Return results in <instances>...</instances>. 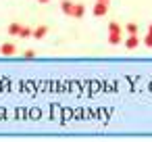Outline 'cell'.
I'll use <instances>...</instances> for the list:
<instances>
[{
	"mask_svg": "<svg viewBox=\"0 0 152 142\" xmlns=\"http://www.w3.org/2000/svg\"><path fill=\"white\" fill-rule=\"evenodd\" d=\"M46 34H48V25H38V27L34 29V38H36V40L46 38Z\"/></svg>",
	"mask_w": 152,
	"mask_h": 142,
	"instance_id": "obj_4",
	"label": "cell"
},
{
	"mask_svg": "<svg viewBox=\"0 0 152 142\" xmlns=\"http://www.w3.org/2000/svg\"><path fill=\"white\" fill-rule=\"evenodd\" d=\"M23 57H25V59H36V50H31V48H29V50H25V52H23Z\"/></svg>",
	"mask_w": 152,
	"mask_h": 142,
	"instance_id": "obj_11",
	"label": "cell"
},
{
	"mask_svg": "<svg viewBox=\"0 0 152 142\" xmlns=\"http://www.w3.org/2000/svg\"><path fill=\"white\" fill-rule=\"evenodd\" d=\"M61 11L65 15L73 17V19H81L86 15V7L79 4V2H71V0H63V2H61Z\"/></svg>",
	"mask_w": 152,
	"mask_h": 142,
	"instance_id": "obj_1",
	"label": "cell"
},
{
	"mask_svg": "<svg viewBox=\"0 0 152 142\" xmlns=\"http://www.w3.org/2000/svg\"><path fill=\"white\" fill-rule=\"evenodd\" d=\"M38 2H40V4H48V2H50V0H38Z\"/></svg>",
	"mask_w": 152,
	"mask_h": 142,
	"instance_id": "obj_13",
	"label": "cell"
},
{
	"mask_svg": "<svg viewBox=\"0 0 152 142\" xmlns=\"http://www.w3.org/2000/svg\"><path fill=\"white\" fill-rule=\"evenodd\" d=\"M108 32H113V34H121V25H119L117 21H110V23H108Z\"/></svg>",
	"mask_w": 152,
	"mask_h": 142,
	"instance_id": "obj_9",
	"label": "cell"
},
{
	"mask_svg": "<svg viewBox=\"0 0 152 142\" xmlns=\"http://www.w3.org/2000/svg\"><path fill=\"white\" fill-rule=\"evenodd\" d=\"M125 29H127V34H129V36H133V34H137V23H127V25H125Z\"/></svg>",
	"mask_w": 152,
	"mask_h": 142,
	"instance_id": "obj_10",
	"label": "cell"
},
{
	"mask_svg": "<svg viewBox=\"0 0 152 142\" xmlns=\"http://www.w3.org/2000/svg\"><path fill=\"white\" fill-rule=\"evenodd\" d=\"M100 2H108V0H100Z\"/></svg>",
	"mask_w": 152,
	"mask_h": 142,
	"instance_id": "obj_15",
	"label": "cell"
},
{
	"mask_svg": "<svg viewBox=\"0 0 152 142\" xmlns=\"http://www.w3.org/2000/svg\"><path fill=\"white\" fill-rule=\"evenodd\" d=\"M0 54H4V57H13V54H17V46H15L13 42H7V44L0 46Z\"/></svg>",
	"mask_w": 152,
	"mask_h": 142,
	"instance_id": "obj_3",
	"label": "cell"
},
{
	"mask_svg": "<svg viewBox=\"0 0 152 142\" xmlns=\"http://www.w3.org/2000/svg\"><path fill=\"white\" fill-rule=\"evenodd\" d=\"M31 36H34V29H31V27H27V25H23V27H21V34H19V38L27 40V38H31Z\"/></svg>",
	"mask_w": 152,
	"mask_h": 142,
	"instance_id": "obj_7",
	"label": "cell"
},
{
	"mask_svg": "<svg viewBox=\"0 0 152 142\" xmlns=\"http://www.w3.org/2000/svg\"><path fill=\"white\" fill-rule=\"evenodd\" d=\"M21 27H23L21 23H11V25H9V34H11V36H19V34H21Z\"/></svg>",
	"mask_w": 152,
	"mask_h": 142,
	"instance_id": "obj_6",
	"label": "cell"
},
{
	"mask_svg": "<svg viewBox=\"0 0 152 142\" xmlns=\"http://www.w3.org/2000/svg\"><path fill=\"white\" fill-rule=\"evenodd\" d=\"M108 13V2H100V0H96V4H94V15L96 17H104Z\"/></svg>",
	"mask_w": 152,
	"mask_h": 142,
	"instance_id": "obj_2",
	"label": "cell"
},
{
	"mask_svg": "<svg viewBox=\"0 0 152 142\" xmlns=\"http://www.w3.org/2000/svg\"><path fill=\"white\" fill-rule=\"evenodd\" d=\"M148 34H150V36H152V23H150V27H148Z\"/></svg>",
	"mask_w": 152,
	"mask_h": 142,
	"instance_id": "obj_14",
	"label": "cell"
},
{
	"mask_svg": "<svg viewBox=\"0 0 152 142\" xmlns=\"http://www.w3.org/2000/svg\"><path fill=\"white\" fill-rule=\"evenodd\" d=\"M140 46V40H137V34H133V36H129L127 40H125V48H129V50H133V48H137Z\"/></svg>",
	"mask_w": 152,
	"mask_h": 142,
	"instance_id": "obj_5",
	"label": "cell"
},
{
	"mask_svg": "<svg viewBox=\"0 0 152 142\" xmlns=\"http://www.w3.org/2000/svg\"><path fill=\"white\" fill-rule=\"evenodd\" d=\"M144 44H146L148 48H152V36H150V34H148V36L144 38Z\"/></svg>",
	"mask_w": 152,
	"mask_h": 142,
	"instance_id": "obj_12",
	"label": "cell"
},
{
	"mask_svg": "<svg viewBox=\"0 0 152 142\" xmlns=\"http://www.w3.org/2000/svg\"><path fill=\"white\" fill-rule=\"evenodd\" d=\"M123 40H121V34H113V32H108V44H121Z\"/></svg>",
	"mask_w": 152,
	"mask_h": 142,
	"instance_id": "obj_8",
	"label": "cell"
}]
</instances>
